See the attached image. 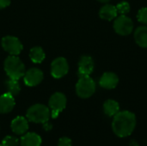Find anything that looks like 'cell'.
Returning a JSON list of instances; mask_svg holds the SVG:
<instances>
[{
    "label": "cell",
    "mask_w": 147,
    "mask_h": 146,
    "mask_svg": "<svg viewBox=\"0 0 147 146\" xmlns=\"http://www.w3.org/2000/svg\"><path fill=\"white\" fill-rule=\"evenodd\" d=\"M66 106V97L64 94L57 92L53 94L49 100V108L52 110V117L57 118Z\"/></svg>",
    "instance_id": "52a82bcc"
},
{
    "label": "cell",
    "mask_w": 147,
    "mask_h": 146,
    "mask_svg": "<svg viewBox=\"0 0 147 146\" xmlns=\"http://www.w3.org/2000/svg\"><path fill=\"white\" fill-rule=\"evenodd\" d=\"M137 18L139 22L147 25V7L140 9L137 14Z\"/></svg>",
    "instance_id": "7402d4cb"
},
{
    "label": "cell",
    "mask_w": 147,
    "mask_h": 146,
    "mask_svg": "<svg viewBox=\"0 0 147 146\" xmlns=\"http://www.w3.org/2000/svg\"><path fill=\"white\" fill-rule=\"evenodd\" d=\"M23 80L27 86H36L43 80V72L40 69L32 68L25 72L23 76Z\"/></svg>",
    "instance_id": "9c48e42d"
},
{
    "label": "cell",
    "mask_w": 147,
    "mask_h": 146,
    "mask_svg": "<svg viewBox=\"0 0 147 146\" xmlns=\"http://www.w3.org/2000/svg\"><path fill=\"white\" fill-rule=\"evenodd\" d=\"M27 118L34 123H47L50 118V110L43 104H35L28 109Z\"/></svg>",
    "instance_id": "3957f363"
},
{
    "label": "cell",
    "mask_w": 147,
    "mask_h": 146,
    "mask_svg": "<svg viewBox=\"0 0 147 146\" xmlns=\"http://www.w3.org/2000/svg\"><path fill=\"white\" fill-rule=\"evenodd\" d=\"M58 146H71V140L69 138L64 137L59 140Z\"/></svg>",
    "instance_id": "603a6c76"
},
{
    "label": "cell",
    "mask_w": 147,
    "mask_h": 146,
    "mask_svg": "<svg viewBox=\"0 0 147 146\" xmlns=\"http://www.w3.org/2000/svg\"><path fill=\"white\" fill-rule=\"evenodd\" d=\"M19 140L14 136H7L2 141L3 146H18Z\"/></svg>",
    "instance_id": "44dd1931"
},
{
    "label": "cell",
    "mask_w": 147,
    "mask_h": 146,
    "mask_svg": "<svg viewBox=\"0 0 147 146\" xmlns=\"http://www.w3.org/2000/svg\"><path fill=\"white\" fill-rule=\"evenodd\" d=\"M69 65L65 58L55 59L51 65V75L54 78H61L68 73Z\"/></svg>",
    "instance_id": "ba28073f"
},
{
    "label": "cell",
    "mask_w": 147,
    "mask_h": 146,
    "mask_svg": "<svg viewBox=\"0 0 147 146\" xmlns=\"http://www.w3.org/2000/svg\"><path fill=\"white\" fill-rule=\"evenodd\" d=\"M96 91L95 81L90 76L79 77V79L76 84L77 95L84 99L90 97Z\"/></svg>",
    "instance_id": "277c9868"
},
{
    "label": "cell",
    "mask_w": 147,
    "mask_h": 146,
    "mask_svg": "<svg viewBox=\"0 0 147 146\" xmlns=\"http://www.w3.org/2000/svg\"><path fill=\"white\" fill-rule=\"evenodd\" d=\"M15 107V99L9 93L0 96V114H8L12 111Z\"/></svg>",
    "instance_id": "4fadbf2b"
},
{
    "label": "cell",
    "mask_w": 147,
    "mask_h": 146,
    "mask_svg": "<svg viewBox=\"0 0 147 146\" xmlns=\"http://www.w3.org/2000/svg\"><path fill=\"white\" fill-rule=\"evenodd\" d=\"M119 83L118 76L114 72H105L99 80V84L102 88L107 89H115Z\"/></svg>",
    "instance_id": "8fae6325"
},
{
    "label": "cell",
    "mask_w": 147,
    "mask_h": 146,
    "mask_svg": "<svg viewBox=\"0 0 147 146\" xmlns=\"http://www.w3.org/2000/svg\"><path fill=\"white\" fill-rule=\"evenodd\" d=\"M11 0H0V9L8 7L10 4Z\"/></svg>",
    "instance_id": "cb8c5ba5"
},
{
    "label": "cell",
    "mask_w": 147,
    "mask_h": 146,
    "mask_svg": "<svg viewBox=\"0 0 147 146\" xmlns=\"http://www.w3.org/2000/svg\"><path fill=\"white\" fill-rule=\"evenodd\" d=\"M0 146H3V145H0Z\"/></svg>",
    "instance_id": "484cf974"
},
{
    "label": "cell",
    "mask_w": 147,
    "mask_h": 146,
    "mask_svg": "<svg viewBox=\"0 0 147 146\" xmlns=\"http://www.w3.org/2000/svg\"><path fill=\"white\" fill-rule=\"evenodd\" d=\"M45 52L43 49L40 46H34L31 48L29 52V58L32 60V62L35 64H40L45 59Z\"/></svg>",
    "instance_id": "ac0fdd59"
},
{
    "label": "cell",
    "mask_w": 147,
    "mask_h": 146,
    "mask_svg": "<svg viewBox=\"0 0 147 146\" xmlns=\"http://www.w3.org/2000/svg\"><path fill=\"white\" fill-rule=\"evenodd\" d=\"M115 7H116L118 14H120V15H126L130 11V4L125 1L118 3Z\"/></svg>",
    "instance_id": "ffe728a7"
},
{
    "label": "cell",
    "mask_w": 147,
    "mask_h": 146,
    "mask_svg": "<svg viewBox=\"0 0 147 146\" xmlns=\"http://www.w3.org/2000/svg\"><path fill=\"white\" fill-rule=\"evenodd\" d=\"M104 114L109 117H114L118 112H120V105L115 100H107L103 104Z\"/></svg>",
    "instance_id": "e0dca14e"
},
{
    "label": "cell",
    "mask_w": 147,
    "mask_h": 146,
    "mask_svg": "<svg viewBox=\"0 0 147 146\" xmlns=\"http://www.w3.org/2000/svg\"><path fill=\"white\" fill-rule=\"evenodd\" d=\"M134 40L140 46L147 48V26H141L136 28Z\"/></svg>",
    "instance_id": "2e32d148"
},
{
    "label": "cell",
    "mask_w": 147,
    "mask_h": 146,
    "mask_svg": "<svg viewBox=\"0 0 147 146\" xmlns=\"http://www.w3.org/2000/svg\"><path fill=\"white\" fill-rule=\"evenodd\" d=\"M118 15L116 7L111 4H106L102 6L99 11V15L102 19L106 21H111Z\"/></svg>",
    "instance_id": "9a60e30c"
},
{
    "label": "cell",
    "mask_w": 147,
    "mask_h": 146,
    "mask_svg": "<svg viewBox=\"0 0 147 146\" xmlns=\"http://www.w3.org/2000/svg\"><path fill=\"white\" fill-rule=\"evenodd\" d=\"M11 130L16 135H23L27 133L28 129V120L22 117L18 116L14 119L11 122Z\"/></svg>",
    "instance_id": "7c38bea8"
},
{
    "label": "cell",
    "mask_w": 147,
    "mask_h": 146,
    "mask_svg": "<svg viewBox=\"0 0 147 146\" xmlns=\"http://www.w3.org/2000/svg\"><path fill=\"white\" fill-rule=\"evenodd\" d=\"M99 2H101V3H109L110 0H98Z\"/></svg>",
    "instance_id": "d4e9b609"
},
{
    "label": "cell",
    "mask_w": 147,
    "mask_h": 146,
    "mask_svg": "<svg viewBox=\"0 0 147 146\" xmlns=\"http://www.w3.org/2000/svg\"><path fill=\"white\" fill-rule=\"evenodd\" d=\"M4 71L8 77L12 79H20L25 74V65L16 55L7 57L4 61Z\"/></svg>",
    "instance_id": "7a4b0ae2"
},
{
    "label": "cell",
    "mask_w": 147,
    "mask_h": 146,
    "mask_svg": "<svg viewBox=\"0 0 147 146\" xmlns=\"http://www.w3.org/2000/svg\"><path fill=\"white\" fill-rule=\"evenodd\" d=\"M136 127V116L130 111H120L113 119L112 130L119 138H126L133 133Z\"/></svg>",
    "instance_id": "6da1fadb"
},
{
    "label": "cell",
    "mask_w": 147,
    "mask_h": 146,
    "mask_svg": "<svg viewBox=\"0 0 147 146\" xmlns=\"http://www.w3.org/2000/svg\"><path fill=\"white\" fill-rule=\"evenodd\" d=\"M2 46L10 55H19L23 49V46L18 38L14 36H5L2 39Z\"/></svg>",
    "instance_id": "8992f818"
},
{
    "label": "cell",
    "mask_w": 147,
    "mask_h": 146,
    "mask_svg": "<svg viewBox=\"0 0 147 146\" xmlns=\"http://www.w3.org/2000/svg\"><path fill=\"white\" fill-rule=\"evenodd\" d=\"M114 29L120 35H128L134 30V22L128 16L121 15L114 22Z\"/></svg>",
    "instance_id": "5b68a950"
},
{
    "label": "cell",
    "mask_w": 147,
    "mask_h": 146,
    "mask_svg": "<svg viewBox=\"0 0 147 146\" xmlns=\"http://www.w3.org/2000/svg\"><path fill=\"white\" fill-rule=\"evenodd\" d=\"M94 70V61L90 56L81 57L78 62V76H90Z\"/></svg>",
    "instance_id": "30bf717a"
},
{
    "label": "cell",
    "mask_w": 147,
    "mask_h": 146,
    "mask_svg": "<svg viewBox=\"0 0 147 146\" xmlns=\"http://www.w3.org/2000/svg\"><path fill=\"white\" fill-rule=\"evenodd\" d=\"M6 88L8 89V93H9L13 96H17L20 93V91H21L20 84L18 83V80H16V79L9 78L6 82Z\"/></svg>",
    "instance_id": "d6986e66"
},
{
    "label": "cell",
    "mask_w": 147,
    "mask_h": 146,
    "mask_svg": "<svg viewBox=\"0 0 147 146\" xmlns=\"http://www.w3.org/2000/svg\"><path fill=\"white\" fill-rule=\"evenodd\" d=\"M41 138L34 133L23 134L21 139V146H40Z\"/></svg>",
    "instance_id": "5bb4252c"
}]
</instances>
